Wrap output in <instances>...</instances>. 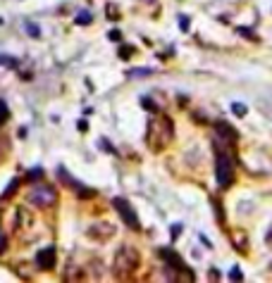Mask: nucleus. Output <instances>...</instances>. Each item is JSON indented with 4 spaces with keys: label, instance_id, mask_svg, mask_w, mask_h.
Segmentation results:
<instances>
[{
    "label": "nucleus",
    "instance_id": "1",
    "mask_svg": "<svg viewBox=\"0 0 272 283\" xmlns=\"http://www.w3.org/2000/svg\"><path fill=\"white\" fill-rule=\"evenodd\" d=\"M175 140V124L167 115H153L146 126V143L153 153H160Z\"/></svg>",
    "mask_w": 272,
    "mask_h": 283
},
{
    "label": "nucleus",
    "instance_id": "2",
    "mask_svg": "<svg viewBox=\"0 0 272 283\" xmlns=\"http://www.w3.org/2000/svg\"><path fill=\"white\" fill-rule=\"evenodd\" d=\"M141 264V254L136 247L132 245H122L115 252V260H112V276L117 281H125V278H132L134 271L139 269Z\"/></svg>",
    "mask_w": 272,
    "mask_h": 283
},
{
    "label": "nucleus",
    "instance_id": "3",
    "mask_svg": "<svg viewBox=\"0 0 272 283\" xmlns=\"http://www.w3.org/2000/svg\"><path fill=\"white\" fill-rule=\"evenodd\" d=\"M29 205L38 207V210H51L58 205V190L48 186V183H34V188L29 190V195H27Z\"/></svg>",
    "mask_w": 272,
    "mask_h": 283
},
{
    "label": "nucleus",
    "instance_id": "4",
    "mask_svg": "<svg viewBox=\"0 0 272 283\" xmlns=\"http://www.w3.org/2000/svg\"><path fill=\"white\" fill-rule=\"evenodd\" d=\"M215 179L220 188H229L234 183V160L232 155L222 153V150H217V157H215Z\"/></svg>",
    "mask_w": 272,
    "mask_h": 283
},
{
    "label": "nucleus",
    "instance_id": "5",
    "mask_svg": "<svg viewBox=\"0 0 272 283\" xmlns=\"http://www.w3.org/2000/svg\"><path fill=\"white\" fill-rule=\"evenodd\" d=\"M112 205H115V210L119 212V217L127 221V226L132 229V231H141V224H139V214L134 212L132 203L129 200H125V197H115L112 200Z\"/></svg>",
    "mask_w": 272,
    "mask_h": 283
},
{
    "label": "nucleus",
    "instance_id": "6",
    "mask_svg": "<svg viewBox=\"0 0 272 283\" xmlns=\"http://www.w3.org/2000/svg\"><path fill=\"white\" fill-rule=\"evenodd\" d=\"M215 133H217V138H220V143H227V146H234L236 140H239V131L227 122L215 124Z\"/></svg>",
    "mask_w": 272,
    "mask_h": 283
},
{
    "label": "nucleus",
    "instance_id": "7",
    "mask_svg": "<svg viewBox=\"0 0 272 283\" xmlns=\"http://www.w3.org/2000/svg\"><path fill=\"white\" fill-rule=\"evenodd\" d=\"M115 233H117V229L112 224H108V221H96V224L88 229V236L93 240H110Z\"/></svg>",
    "mask_w": 272,
    "mask_h": 283
},
{
    "label": "nucleus",
    "instance_id": "8",
    "mask_svg": "<svg viewBox=\"0 0 272 283\" xmlns=\"http://www.w3.org/2000/svg\"><path fill=\"white\" fill-rule=\"evenodd\" d=\"M55 247H43V250H41V252L36 254V267L41 269V271H51L53 267H55V260H58V257H55Z\"/></svg>",
    "mask_w": 272,
    "mask_h": 283
},
{
    "label": "nucleus",
    "instance_id": "9",
    "mask_svg": "<svg viewBox=\"0 0 272 283\" xmlns=\"http://www.w3.org/2000/svg\"><path fill=\"white\" fill-rule=\"evenodd\" d=\"M88 278V271L86 269L77 267V264H67L65 269V281H86Z\"/></svg>",
    "mask_w": 272,
    "mask_h": 283
},
{
    "label": "nucleus",
    "instance_id": "10",
    "mask_svg": "<svg viewBox=\"0 0 272 283\" xmlns=\"http://www.w3.org/2000/svg\"><path fill=\"white\" fill-rule=\"evenodd\" d=\"M31 224H34L31 212L27 210V207H19V210H17V224H15V229H17V231H24V229H29Z\"/></svg>",
    "mask_w": 272,
    "mask_h": 283
},
{
    "label": "nucleus",
    "instance_id": "11",
    "mask_svg": "<svg viewBox=\"0 0 272 283\" xmlns=\"http://www.w3.org/2000/svg\"><path fill=\"white\" fill-rule=\"evenodd\" d=\"M8 155H10V138L0 133V164L8 160Z\"/></svg>",
    "mask_w": 272,
    "mask_h": 283
},
{
    "label": "nucleus",
    "instance_id": "12",
    "mask_svg": "<svg viewBox=\"0 0 272 283\" xmlns=\"http://www.w3.org/2000/svg\"><path fill=\"white\" fill-rule=\"evenodd\" d=\"M10 122V107L5 100H0V126H5Z\"/></svg>",
    "mask_w": 272,
    "mask_h": 283
},
{
    "label": "nucleus",
    "instance_id": "13",
    "mask_svg": "<svg viewBox=\"0 0 272 283\" xmlns=\"http://www.w3.org/2000/svg\"><path fill=\"white\" fill-rule=\"evenodd\" d=\"M19 179H12V183H10L8 188H5V193H3V197H0V200H8V197H12L15 195V190H17V186H19Z\"/></svg>",
    "mask_w": 272,
    "mask_h": 283
},
{
    "label": "nucleus",
    "instance_id": "14",
    "mask_svg": "<svg viewBox=\"0 0 272 283\" xmlns=\"http://www.w3.org/2000/svg\"><path fill=\"white\" fill-rule=\"evenodd\" d=\"M41 179H43V169H31L29 174H27V181H31V183L41 181Z\"/></svg>",
    "mask_w": 272,
    "mask_h": 283
},
{
    "label": "nucleus",
    "instance_id": "15",
    "mask_svg": "<svg viewBox=\"0 0 272 283\" xmlns=\"http://www.w3.org/2000/svg\"><path fill=\"white\" fill-rule=\"evenodd\" d=\"M91 22H93L91 12H79V15H77V24H79V26H84V24H91Z\"/></svg>",
    "mask_w": 272,
    "mask_h": 283
},
{
    "label": "nucleus",
    "instance_id": "16",
    "mask_svg": "<svg viewBox=\"0 0 272 283\" xmlns=\"http://www.w3.org/2000/svg\"><path fill=\"white\" fill-rule=\"evenodd\" d=\"M229 281H243V271L239 267H232V271H229Z\"/></svg>",
    "mask_w": 272,
    "mask_h": 283
},
{
    "label": "nucleus",
    "instance_id": "17",
    "mask_svg": "<svg viewBox=\"0 0 272 283\" xmlns=\"http://www.w3.org/2000/svg\"><path fill=\"white\" fill-rule=\"evenodd\" d=\"M141 105H143V107H146L148 112H158V105H155V102L151 100V98H141Z\"/></svg>",
    "mask_w": 272,
    "mask_h": 283
},
{
    "label": "nucleus",
    "instance_id": "18",
    "mask_svg": "<svg viewBox=\"0 0 272 283\" xmlns=\"http://www.w3.org/2000/svg\"><path fill=\"white\" fill-rule=\"evenodd\" d=\"M232 112H234L236 117H243V115H246V105H241V102H234V105H232Z\"/></svg>",
    "mask_w": 272,
    "mask_h": 283
},
{
    "label": "nucleus",
    "instance_id": "19",
    "mask_svg": "<svg viewBox=\"0 0 272 283\" xmlns=\"http://www.w3.org/2000/svg\"><path fill=\"white\" fill-rule=\"evenodd\" d=\"M98 143H101V150H105V153H112V146L108 143V140H105V138H101Z\"/></svg>",
    "mask_w": 272,
    "mask_h": 283
},
{
    "label": "nucleus",
    "instance_id": "20",
    "mask_svg": "<svg viewBox=\"0 0 272 283\" xmlns=\"http://www.w3.org/2000/svg\"><path fill=\"white\" fill-rule=\"evenodd\" d=\"M119 58H132V50H129V45H122V50H119Z\"/></svg>",
    "mask_w": 272,
    "mask_h": 283
},
{
    "label": "nucleus",
    "instance_id": "21",
    "mask_svg": "<svg viewBox=\"0 0 272 283\" xmlns=\"http://www.w3.org/2000/svg\"><path fill=\"white\" fill-rule=\"evenodd\" d=\"M5 247H8V240H5V233L0 231V254L5 252Z\"/></svg>",
    "mask_w": 272,
    "mask_h": 283
},
{
    "label": "nucleus",
    "instance_id": "22",
    "mask_svg": "<svg viewBox=\"0 0 272 283\" xmlns=\"http://www.w3.org/2000/svg\"><path fill=\"white\" fill-rule=\"evenodd\" d=\"M27 34H31V36H38V29H36V24H27Z\"/></svg>",
    "mask_w": 272,
    "mask_h": 283
},
{
    "label": "nucleus",
    "instance_id": "23",
    "mask_svg": "<svg viewBox=\"0 0 272 283\" xmlns=\"http://www.w3.org/2000/svg\"><path fill=\"white\" fill-rule=\"evenodd\" d=\"M179 26L186 31V26H189V17H179Z\"/></svg>",
    "mask_w": 272,
    "mask_h": 283
},
{
    "label": "nucleus",
    "instance_id": "24",
    "mask_svg": "<svg viewBox=\"0 0 272 283\" xmlns=\"http://www.w3.org/2000/svg\"><path fill=\"white\" fill-rule=\"evenodd\" d=\"M179 231H182V226H179V224L172 226V238H177V236H179Z\"/></svg>",
    "mask_w": 272,
    "mask_h": 283
},
{
    "label": "nucleus",
    "instance_id": "25",
    "mask_svg": "<svg viewBox=\"0 0 272 283\" xmlns=\"http://www.w3.org/2000/svg\"><path fill=\"white\" fill-rule=\"evenodd\" d=\"M110 41H119V31H110Z\"/></svg>",
    "mask_w": 272,
    "mask_h": 283
},
{
    "label": "nucleus",
    "instance_id": "26",
    "mask_svg": "<svg viewBox=\"0 0 272 283\" xmlns=\"http://www.w3.org/2000/svg\"><path fill=\"white\" fill-rule=\"evenodd\" d=\"M217 278H220V276H217V271H215V269H210V281H217Z\"/></svg>",
    "mask_w": 272,
    "mask_h": 283
},
{
    "label": "nucleus",
    "instance_id": "27",
    "mask_svg": "<svg viewBox=\"0 0 272 283\" xmlns=\"http://www.w3.org/2000/svg\"><path fill=\"white\" fill-rule=\"evenodd\" d=\"M86 129H88V124L81 119V122H79V131H86Z\"/></svg>",
    "mask_w": 272,
    "mask_h": 283
},
{
    "label": "nucleus",
    "instance_id": "28",
    "mask_svg": "<svg viewBox=\"0 0 272 283\" xmlns=\"http://www.w3.org/2000/svg\"><path fill=\"white\" fill-rule=\"evenodd\" d=\"M265 238H267V245H272V226H270V231H267V236H265Z\"/></svg>",
    "mask_w": 272,
    "mask_h": 283
}]
</instances>
